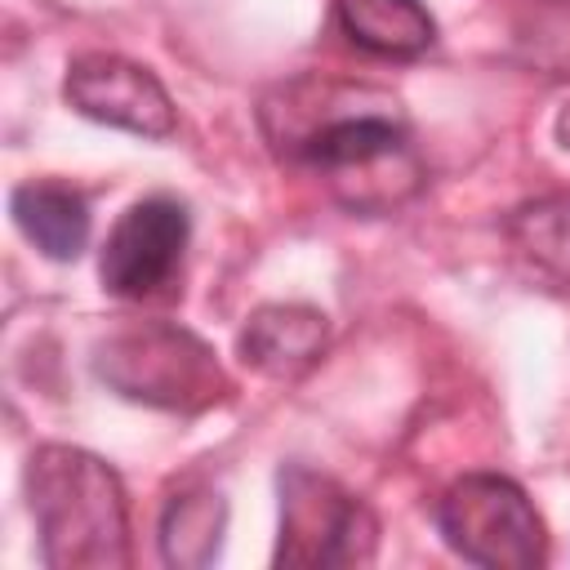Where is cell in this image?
Masks as SVG:
<instances>
[{"label": "cell", "instance_id": "cell-1", "mask_svg": "<svg viewBox=\"0 0 570 570\" xmlns=\"http://www.w3.org/2000/svg\"><path fill=\"white\" fill-rule=\"evenodd\" d=\"M49 570H125L129 503L116 468L80 445H36L22 472Z\"/></svg>", "mask_w": 570, "mask_h": 570}, {"label": "cell", "instance_id": "cell-2", "mask_svg": "<svg viewBox=\"0 0 570 570\" xmlns=\"http://www.w3.org/2000/svg\"><path fill=\"white\" fill-rule=\"evenodd\" d=\"M272 138L281 156L316 169L334 187V196L356 214L392 209L423 178L419 156L410 147V129L396 111H387V102L325 111Z\"/></svg>", "mask_w": 570, "mask_h": 570}, {"label": "cell", "instance_id": "cell-3", "mask_svg": "<svg viewBox=\"0 0 570 570\" xmlns=\"http://www.w3.org/2000/svg\"><path fill=\"white\" fill-rule=\"evenodd\" d=\"M94 374L125 401L156 410H205L227 392L214 347L183 325L138 321L111 330L94 347Z\"/></svg>", "mask_w": 570, "mask_h": 570}, {"label": "cell", "instance_id": "cell-4", "mask_svg": "<svg viewBox=\"0 0 570 570\" xmlns=\"http://www.w3.org/2000/svg\"><path fill=\"white\" fill-rule=\"evenodd\" d=\"M281 534L276 566L294 570H334V566H370L379 548V517L334 476L312 472L303 463L281 468Z\"/></svg>", "mask_w": 570, "mask_h": 570}, {"label": "cell", "instance_id": "cell-5", "mask_svg": "<svg viewBox=\"0 0 570 570\" xmlns=\"http://www.w3.org/2000/svg\"><path fill=\"white\" fill-rule=\"evenodd\" d=\"M436 530L454 557L485 570H534L548 561V530L530 494L499 472H463L436 503Z\"/></svg>", "mask_w": 570, "mask_h": 570}, {"label": "cell", "instance_id": "cell-6", "mask_svg": "<svg viewBox=\"0 0 570 570\" xmlns=\"http://www.w3.org/2000/svg\"><path fill=\"white\" fill-rule=\"evenodd\" d=\"M187 240H191V214L178 196L156 191L134 200L107 232V245L98 258L102 289L129 303L165 294L183 272Z\"/></svg>", "mask_w": 570, "mask_h": 570}, {"label": "cell", "instance_id": "cell-7", "mask_svg": "<svg viewBox=\"0 0 570 570\" xmlns=\"http://www.w3.org/2000/svg\"><path fill=\"white\" fill-rule=\"evenodd\" d=\"M62 98L85 120H98L138 138H169L178 129L174 98L156 80V71L120 53H102V49L76 53L62 76Z\"/></svg>", "mask_w": 570, "mask_h": 570}, {"label": "cell", "instance_id": "cell-8", "mask_svg": "<svg viewBox=\"0 0 570 570\" xmlns=\"http://www.w3.org/2000/svg\"><path fill=\"white\" fill-rule=\"evenodd\" d=\"M330 343V316L307 303H263L236 334L240 361L263 379H298Z\"/></svg>", "mask_w": 570, "mask_h": 570}, {"label": "cell", "instance_id": "cell-9", "mask_svg": "<svg viewBox=\"0 0 570 570\" xmlns=\"http://www.w3.org/2000/svg\"><path fill=\"white\" fill-rule=\"evenodd\" d=\"M9 214H13L18 232L53 263H76L94 232L89 200L76 187L53 183V178L18 183L9 196Z\"/></svg>", "mask_w": 570, "mask_h": 570}, {"label": "cell", "instance_id": "cell-10", "mask_svg": "<svg viewBox=\"0 0 570 570\" xmlns=\"http://www.w3.org/2000/svg\"><path fill=\"white\" fill-rule=\"evenodd\" d=\"M334 22L374 58H419L436 45V18L419 0H334Z\"/></svg>", "mask_w": 570, "mask_h": 570}, {"label": "cell", "instance_id": "cell-11", "mask_svg": "<svg viewBox=\"0 0 570 570\" xmlns=\"http://www.w3.org/2000/svg\"><path fill=\"white\" fill-rule=\"evenodd\" d=\"M227 530V499L214 485L178 490L160 512V557L178 570H205L218 561Z\"/></svg>", "mask_w": 570, "mask_h": 570}, {"label": "cell", "instance_id": "cell-12", "mask_svg": "<svg viewBox=\"0 0 570 570\" xmlns=\"http://www.w3.org/2000/svg\"><path fill=\"white\" fill-rule=\"evenodd\" d=\"M508 236L548 276L570 285V196H543L508 218Z\"/></svg>", "mask_w": 570, "mask_h": 570}, {"label": "cell", "instance_id": "cell-13", "mask_svg": "<svg viewBox=\"0 0 570 570\" xmlns=\"http://www.w3.org/2000/svg\"><path fill=\"white\" fill-rule=\"evenodd\" d=\"M557 142L570 151V102L561 107V116H557Z\"/></svg>", "mask_w": 570, "mask_h": 570}]
</instances>
